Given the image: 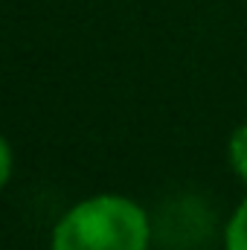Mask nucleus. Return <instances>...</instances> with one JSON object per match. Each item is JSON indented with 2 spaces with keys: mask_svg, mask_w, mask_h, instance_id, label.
Instances as JSON below:
<instances>
[{
  "mask_svg": "<svg viewBox=\"0 0 247 250\" xmlns=\"http://www.w3.org/2000/svg\"><path fill=\"white\" fill-rule=\"evenodd\" d=\"M53 250H148V218L128 198L96 195L59 221Z\"/></svg>",
  "mask_w": 247,
  "mask_h": 250,
  "instance_id": "f257e3e1",
  "label": "nucleus"
},
{
  "mask_svg": "<svg viewBox=\"0 0 247 250\" xmlns=\"http://www.w3.org/2000/svg\"><path fill=\"white\" fill-rule=\"evenodd\" d=\"M224 248L227 250H247V198L242 201V207L233 212V218L227 221Z\"/></svg>",
  "mask_w": 247,
  "mask_h": 250,
  "instance_id": "f03ea898",
  "label": "nucleus"
},
{
  "mask_svg": "<svg viewBox=\"0 0 247 250\" xmlns=\"http://www.w3.org/2000/svg\"><path fill=\"white\" fill-rule=\"evenodd\" d=\"M230 163L239 172V178L247 181V125H242L233 137H230Z\"/></svg>",
  "mask_w": 247,
  "mask_h": 250,
  "instance_id": "7ed1b4c3",
  "label": "nucleus"
},
{
  "mask_svg": "<svg viewBox=\"0 0 247 250\" xmlns=\"http://www.w3.org/2000/svg\"><path fill=\"white\" fill-rule=\"evenodd\" d=\"M9 172H12V151H9L6 140L0 137V189L6 187V181H9Z\"/></svg>",
  "mask_w": 247,
  "mask_h": 250,
  "instance_id": "20e7f679",
  "label": "nucleus"
}]
</instances>
